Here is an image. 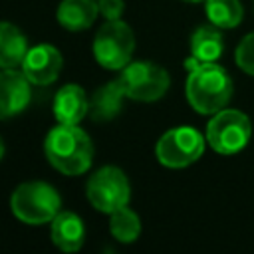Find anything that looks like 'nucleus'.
<instances>
[{"label":"nucleus","instance_id":"nucleus-5","mask_svg":"<svg viewBox=\"0 0 254 254\" xmlns=\"http://www.w3.org/2000/svg\"><path fill=\"white\" fill-rule=\"evenodd\" d=\"M133 30L121 20H107L93 40V56L105 69H123L133 56Z\"/></svg>","mask_w":254,"mask_h":254},{"label":"nucleus","instance_id":"nucleus-14","mask_svg":"<svg viewBox=\"0 0 254 254\" xmlns=\"http://www.w3.org/2000/svg\"><path fill=\"white\" fill-rule=\"evenodd\" d=\"M99 14V6L95 0H62L56 12V18L62 28L69 32L87 30Z\"/></svg>","mask_w":254,"mask_h":254},{"label":"nucleus","instance_id":"nucleus-15","mask_svg":"<svg viewBox=\"0 0 254 254\" xmlns=\"http://www.w3.org/2000/svg\"><path fill=\"white\" fill-rule=\"evenodd\" d=\"M28 54V42L22 30L10 22H0V69L22 65Z\"/></svg>","mask_w":254,"mask_h":254},{"label":"nucleus","instance_id":"nucleus-6","mask_svg":"<svg viewBox=\"0 0 254 254\" xmlns=\"http://www.w3.org/2000/svg\"><path fill=\"white\" fill-rule=\"evenodd\" d=\"M250 119L238 109H220L206 125V143L220 155H234L250 141Z\"/></svg>","mask_w":254,"mask_h":254},{"label":"nucleus","instance_id":"nucleus-11","mask_svg":"<svg viewBox=\"0 0 254 254\" xmlns=\"http://www.w3.org/2000/svg\"><path fill=\"white\" fill-rule=\"evenodd\" d=\"M123 97H127V95H125V89H123V83L119 77L103 83L89 95L87 117L95 123H105V121L115 119L121 111Z\"/></svg>","mask_w":254,"mask_h":254},{"label":"nucleus","instance_id":"nucleus-8","mask_svg":"<svg viewBox=\"0 0 254 254\" xmlns=\"http://www.w3.org/2000/svg\"><path fill=\"white\" fill-rule=\"evenodd\" d=\"M204 151V137L189 125L169 129L157 141L155 155L161 165L169 169H183L200 159Z\"/></svg>","mask_w":254,"mask_h":254},{"label":"nucleus","instance_id":"nucleus-12","mask_svg":"<svg viewBox=\"0 0 254 254\" xmlns=\"http://www.w3.org/2000/svg\"><path fill=\"white\" fill-rule=\"evenodd\" d=\"M52 109H54V117L58 119V123L79 125V121L87 115L89 97L85 95L83 87H79L75 83H67L58 89Z\"/></svg>","mask_w":254,"mask_h":254},{"label":"nucleus","instance_id":"nucleus-3","mask_svg":"<svg viewBox=\"0 0 254 254\" xmlns=\"http://www.w3.org/2000/svg\"><path fill=\"white\" fill-rule=\"evenodd\" d=\"M10 210L24 224H48L62 210V196L52 185L44 181L22 183L10 196Z\"/></svg>","mask_w":254,"mask_h":254},{"label":"nucleus","instance_id":"nucleus-7","mask_svg":"<svg viewBox=\"0 0 254 254\" xmlns=\"http://www.w3.org/2000/svg\"><path fill=\"white\" fill-rule=\"evenodd\" d=\"M125 95L135 101H157L169 89V73L155 62H129L119 75Z\"/></svg>","mask_w":254,"mask_h":254},{"label":"nucleus","instance_id":"nucleus-16","mask_svg":"<svg viewBox=\"0 0 254 254\" xmlns=\"http://www.w3.org/2000/svg\"><path fill=\"white\" fill-rule=\"evenodd\" d=\"M222 50H224V40L218 26L208 24L194 30L190 38V54L194 62H200V64L216 62L222 56Z\"/></svg>","mask_w":254,"mask_h":254},{"label":"nucleus","instance_id":"nucleus-17","mask_svg":"<svg viewBox=\"0 0 254 254\" xmlns=\"http://www.w3.org/2000/svg\"><path fill=\"white\" fill-rule=\"evenodd\" d=\"M109 230L113 234L115 240L119 242H135L141 234V220L137 216V212H133L129 206H121L115 212L109 214Z\"/></svg>","mask_w":254,"mask_h":254},{"label":"nucleus","instance_id":"nucleus-21","mask_svg":"<svg viewBox=\"0 0 254 254\" xmlns=\"http://www.w3.org/2000/svg\"><path fill=\"white\" fill-rule=\"evenodd\" d=\"M4 157V139L0 137V159Z\"/></svg>","mask_w":254,"mask_h":254},{"label":"nucleus","instance_id":"nucleus-9","mask_svg":"<svg viewBox=\"0 0 254 254\" xmlns=\"http://www.w3.org/2000/svg\"><path fill=\"white\" fill-rule=\"evenodd\" d=\"M64 67V58L60 50L52 44H38L28 48L22 62V71L32 85H50L60 77Z\"/></svg>","mask_w":254,"mask_h":254},{"label":"nucleus","instance_id":"nucleus-18","mask_svg":"<svg viewBox=\"0 0 254 254\" xmlns=\"http://www.w3.org/2000/svg\"><path fill=\"white\" fill-rule=\"evenodd\" d=\"M210 24L218 28H234L242 20V4L238 0H204Z\"/></svg>","mask_w":254,"mask_h":254},{"label":"nucleus","instance_id":"nucleus-1","mask_svg":"<svg viewBox=\"0 0 254 254\" xmlns=\"http://www.w3.org/2000/svg\"><path fill=\"white\" fill-rule=\"evenodd\" d=\"M187 99L190 107L200 115H214L226 107L232 97V79L228 71L214 64H200L192 58L187 62Z\"/></svg>","mask_w":254,"mask_h":254},{"label":"nucleus","instance_id":"nucleus-20","mask_svg":"<svg viewBox=\"0 0 254 254\" xmlns=\"http://www.w3.org/2000/svg\"><path fill=\"white\" fill-rule=\"evenodd\" d=\"M99 6V14L105 20H119L121 12H123V0H97Z\"/></svg>","mask_w":254,"mask_h":254},{"label":"nucleus","instance_id":"nucleus-19","mask_svg":"<svg viewBox=\"0 0 254 254\" xmlns=\"http://www.w3.org/2000/svg\"><path fill=\"white\" fill-rule=\"evenodd\" d=\"M236 64L248 75H254V32L244 36L236 48Z\"/></svg>","mask_w":254,"mask_h":254},{"label":"nucleus","instance_id":"nucleus-4","mask_svg":"<svg viewBox=\"0 0 254 254\" xmlns=\"http://www.w3.org/2000/svg\"><path fill=\"white\" fill-rule=\"evenodd\" d=\"M85 194L95 210L111 214L117 208L129 204L131 198L129 179L119 167L105 165L89 177L85 185Z\"/></svg>","mask_w":254,"mask_h":254},{"label":"nucleus","instance_id":"nucleus-13","mask_svg":"<svg viewBox=\"0 0 254 254\" xmlns=\"http://www.w3.org/2000/svg\"><path fill=\"white\" fill-rule=\"evenodd\" d=\"M83 220L71 210H60L52 220V242L62 252H77L83 246Z\"/></svg>","mask_w":254,"mask_h":254},{"label":"nucleus","instance_id":"nucleus-10","mask_svg":"<svg viewBox=\"0 0 254 254\" xmlns=\"http://www.w3.org/2000/svg\"><path fill=\"white\" fill-rule=\"evenodd\" d=\"M30 85L32 83L22 69H0V119L20 115L28 107L32 99Z\"/></svg>","mask_w":254,"mask_h":254},{"label":"nucleus","instance_id":"nucleus-2","mask_svg":"<svg viewBox=\"0 0 254 254\" xmlns=\"http://www.w3.org/2000/svg\"><path fill=\"white\" fill-rule=\"evenodd\" d=\"M44 153L56 171L67 177H77L91 167L93 143L81 127L58 123L44 139Z\"/></svg>","mask_w":254,"mask_h":254},{"label":"nucleus","instance_id":"nucleus-22","mask_svg":"<svg viewBox=\"0 0 254 254\" xmlns=\"http://www.w3.org/2000/svg\"><path fill=\"white\" fill-rule=\"evenodd\" d=\"M185 2H202V0H185Z\"/></svg>","mask_w":254,"mask_h":254}]
</instances>
